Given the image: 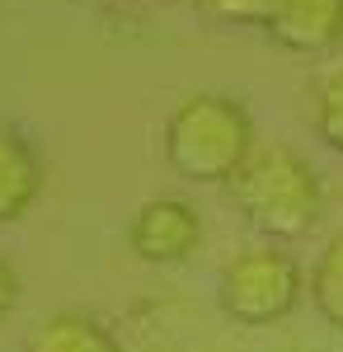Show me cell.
<instances>
[{
  "label": "cell",
  "instance_id": "obj_1",
  "mask_svg": "<svg viewBox=\"0 0 343 352\" xmlns=\"http://www.w3.org/2000/svg\"><path fill=\"white\" fill-rule=\"evenodd\" d=\"M226 192L240 217L268 240H296L324 217V184L315 164L291 146H254Z\"/></svg>",
  "mask_w": 343,
  "mask_h": 352
},
{
  "label": "cell",
  "instance_id": "obj_2",
  "mask_svg": "<svg viewBox=\"0 0 343 352\" xmlns=\"http://www.w3.org/2000/svg\"><path fill=\"white\" fill-rule=\"evenodd\" d=\"M254 155V122L231 94H188L165 122V160L188 184H231Z\"/></svg>",
  "mask_w": 343,
  "mask_h": 352
},
{
  "label": "cell",
  "instance_id": "obj_3",
  "mask_svg": "<svg viewBox=\"0 0 343 352\" xmlns=\"http://www.w3.org/2000/svg\"><path fill=\"white\" fill-rule=\"evenodd\" d=\"M306 296V272L282 244H249L221 268L216 300L236 324L264 329L287 320Z\"/></svg>",
  "mask_w": 343,
  "mask_h": 352
},
{
  "label": "cell",
  "instance_id": "obj_4",
  "mask_svg": "<svg viewBox=\"0 0 343 352\" xmlns=\"http://www.w3.org/2000/svg\"><path fill=\"white\" fill-rule=\"evenodd\" d=\"M127 244L146 263H184L202 244V217L179 197H151L127 226Z\"/></svg>",
  "mask_w": 343,
  "mask_h": 352
},
{
  "label": "cell",
  "instance_id": "obj_5",
  "mask_svg": "<svg viewBox=\"0 0 343 352\" xmlns=\"http://www.w3.org/2000/svg\"><path fill=\"white\" fill-rule=\"evenodd\" d=\"M259 28L287 52H329L343 43V0H268Z\"/></svg>",
  "mask_w": 343,
  "mask_h": 352
},
{
  "label": "cell",
  "instance_id": "obj_6",
  "mask_svg": "<svg viewBox=\"0 0 343 352\" xmlns=\"http://www.w3.org/2000/svg\"><path fill=\"white\" fill-rule=\"evenodd\" d=\"M43 192V160L19 132L0 127V226L19 221Z\"/></svg>",
  "mask_w": 343,
  "mask_h": 352
},
{
  "label": "cell",
  "instance_id": "obj_7",
  "mask_svg": "<svg viewBox=\"0 0 343 352\" xmlns=\"http://www.w3.org/2000/svg\"><path fill=\"white\" fill-rule=\"evenodd\" d=\"M24 352H118V338H113L94 315L61 310V315H52V320L38 324V333L28 338Z\"/></svg>",
  "mask_w": 343,
  "mask_h": 352
},
{
  "label": "cell",
  "instance_id": "obj_8",
  "mask_svg": "<svg viewBox=\"0 0 343 352\" xmlns=\"http://www.w3.org/2000/svg\"><path fill=\"white\" fill-rule=\"evenodd\" d=\"M306 296L315 300L320 320L343 338V235H334V240L320 249L315 268L306 277Z\"/></svg>",
  "mask_w": 343,
  "mask_h": 352
},
{
  "label": "cell",
  "instance_id": "obj_9",
  "mask_svg": "<svg viewBox=\"0 0 343 352\" xmlns=\"http://www.w3.org/2000/svg\"><path fill=\"white\" fill-rule=\"evenodd\" d=\"M315 127H320V136H324V141L343 155V66L334 71V76H324V85H320Z\"/></svg>",
  "mask_w": 343,
  "mask_h": 352
},
{
  "label": "cell",
  "instance_id": "obj_10",
  "mask_svg": "<svg viewBox=\"0 0 343 352\" xmlns=\"http://www.w3.org/2000/svg\"><path fill=\"white\" fill-rule=\"evenodd\" d=\"M207 10L221 19H236V24H264L268 0H207Z\"/></svg>",
  "mask_w": 343,
  "mask_h": 352
},
{
  "label": "cell",
  "instance_id": "obj_11",
  "mask_svg": "<svg viewBox=\"0 0 343 352\" xmlns=\"http://www.w3.org/2000/svg\"><path fill=\"white\" fill-rule=\"evenodd\" d=\"M19 305V272L10 268V258L0 254V320Z\"/></svg>",
  "mask_w": 343,
  "mask_h": 352
}]
</instances>
